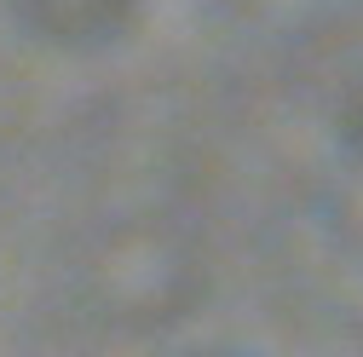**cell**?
<instances>
[{
  "label": "cell",
  "instance_id": "6da1fadb",
  "mask_svg": "<svg viewBox=\"0 0 363 357\" xmlns=\"http://www.w3.org/2000/svg\"><path fill=\"white\" fill-rule=\"evenodd\" d=\"M12 12L52 47H104L139 18V0H12Z\"/></svg>",
  "mask_w": 363,
  "mask_h": 357
}]
</instances>
